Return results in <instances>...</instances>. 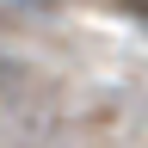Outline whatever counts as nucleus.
I'll return each mask as SVG.
<instances>
[]
</instances>
